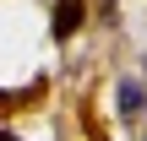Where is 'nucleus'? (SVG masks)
Masks as SVG:
<instances>
[{"label":"nucleus","instance_id":"nucleus-1","mask_svg":"<svg viewBox=\"0 0 147 141\" xmlns=\"http://www.w3.org/2000/svg\"><path fill=\"white\" fill-rule=\"evenodd\" d=\"M82 22H87V0H55V38H60V43L76 38Z\"/></svg>","mask_w":147,"mask_h":141},{"label":"nucleus","instance_id":"nucleus-2","mask_svg":"<svg viewBox=\"0 0 147 141\" xmlns=\"http://www.w3.org/2000/svg\"><path fill=\"white\" fill-rule=\"evenodd\" d=\"M44 98V82H33V87H22V92H0V114L5 109H27V103H38Z\"/></svg>","mask_w":147,"mask_h":141},{"label":"nucleus","instance_id":"nucleus-3","mask_svg":"<svg viewBox=\"0 0 147 141\" xmlns=\"http://www.w3.org/2000/svg\"><path fill=\"white\" fill-rule=\"evenodd\" d=\"M142 82H120V114H125V120H136V114H142Z\"/></svg>","mask_w":147,"mask_h":141},{"label":"nucleus","instance_id":"nucleus-4","mask_svg":"<svg viewBox=\"0 0 147 141\" xmlns=\"http://www.w3.org/2000/svg\"><path fill=\"white\" fill-rule=\"evenodd\" d=\"M76 120H82L87 141H109V130H104V125H98V114H93V103H82V109H76Z\"/></svg>","mask_w":147,"mask_h":141},{"label":"nucleus","instance_id":"nucleus-5","mask_svg":"<svg viewBox=\"0 0 147 141\" xmlns=\"http://www.w3.org/2000/svg\"><path fill=\"white\" fill-rule=\"evenodd\" d=\"M0 141H16V136H11V130H0Z\"/></svg>","mask_w":147,"mask_h":141}]
</instances>
